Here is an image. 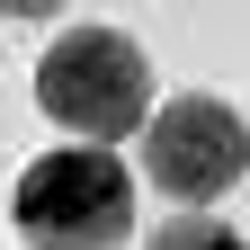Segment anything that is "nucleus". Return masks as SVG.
Wrapping results in <instances>:
<instances>
[{
  "label": "nucleus",
  "mask_w": 250,
  "mask_h": 250,
  "mask_svg": "<svg viewBox=\"0 0 250 250\" xmlns=\"http://www.w3.org/2000/svg\"><path fill=\"white\" fill-rule=\"evenodd\" d=\"M36 99L62 134L81 143H125L143 134V107H152V62L143 45L125 36V27H72V36H54L45 62H36Z\"/></svg>",
  "instance_id": "nucleus-2"
},
{
  "label": "nucleus",
  "mask_w": 250,
  "mask_h": 250,
  "mask_svg": "<svg viewBox=\"0 0 250 250\" xmlns=\"http://www.w3.org/2000/svg\"><path fill=\"white\" fill-rule=\"evenodd\" d=\"M250 170V125L224 107V99H170L161 116L143 125V179L179 206H214L224 188H241Z\"/></svg>",
  "instance_id": "nucleus-3"
},
{
  "label": "nucleus",
  "mask_w": 250,
  "mask_h": 250,
  "mask_svg": "<svg viewBox=\"0 0 250 250\" xmlns=\"http://www.w3.org/2000/svg\"><path fill=\"white\" fill-rule=\"evenodd\" d=\"M143 250H241V232L232 224H206V214H179V224H161Z\"/></svg>",
  "instance_id": "nucleus-4"
},
{
  "label": "nucleus",
  "mask_w": 250,
  "mask_h": 250,
  "mask_svg": "<svg viewBox=\"0 0 250 250\" xmlns=\"http://www.w3.org/2000/svg\"><path fill=\"white\" fill-rule=\"evenodd\" d=\"M9 224L27 250H116L134 232V170L99 143H62L18 170Z\"/></svg>",
  "instance_id": "nucleus-1"
}]
</instances>
